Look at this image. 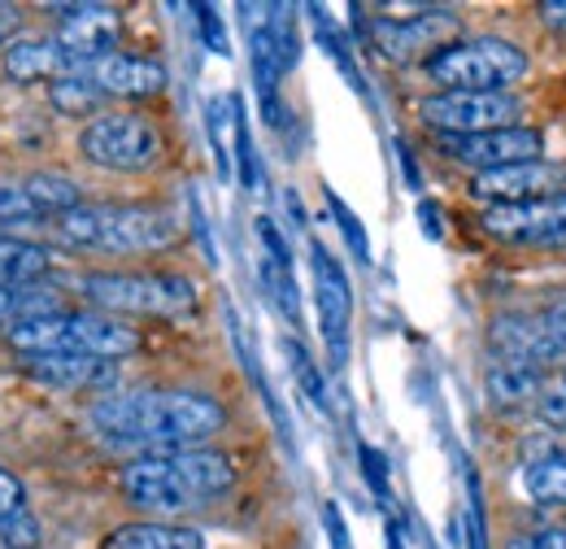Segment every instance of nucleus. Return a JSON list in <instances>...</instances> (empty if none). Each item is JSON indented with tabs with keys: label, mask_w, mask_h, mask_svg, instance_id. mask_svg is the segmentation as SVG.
<instances>
[{
	"label": "nucleus",
	"mask_w": 566,
	"mask_h": 549,
	"mask_svg": "<svg viewBox=\"0 0 566 549\" xmlns=\"http://www.w3.org/2000/svg\"><path fill=\"white\" fill-rule=\"evenodd\" d=\"M357 458H361V476L370 484V493H375V497H388V458H384L375 445H361Z\"/></svg>",
	"instance_id": "nucleus-35"
},
{
	"label": "nucleus",
	"mask_w": 566,
	"mask_h": 549,
	"mask_svg": "<svg viewBox=\"0 0 566 549\" xmlns=\"http://www.w3.org/2000/svg\"><path fill=\"white\" fill-rule=\"evenodd\" d=\"M105 549H206V537L179 524H123L105 537Z\"/></svg>",
	"instance_id": "nucleus-20"
},
{
	"label": "nucleus",
	"mask_w": 566,
	"mask_h": 549,
	"mask_svg": "<svg viewBox=\"0 0 566 549\" xmlns=\"http://www.w3.org/2000/svg\"><path fill=\"white\" fill-rule=\"evenodd\" d=\"M505 549H566V528H541V532L514 537Z\"/></svg>",
	"instance_id": "nucleus-38"
},
{
	"label": "nucleus",
	"mask_w": 566,
	"mask_h": 549,
	"mask_svg": "<svg viewBox=\"0 0 566 549\" xmlns=\"http://www.w3.org/2000/svg\"><path fill=\"white\" fill-rule=\"evenodd\" d=\"M310 271H314V301H318V328L336 366L349 358V319H354V288L345 267L327 253L323 240H310Z\"/></svg>",
	"instance_id": "nucleus-9"
},
{
	"label": "nucleus",
	"mask_w": 566,
	"mask_h": 549,
	"mask_svg": "<svg viewBox=\"0 0 566 549\" xmlns=\"http://www.w3.org/2000/svg\"><path fill=\"white\" fill-rule=\"evenodd\" d=\"M22 193L31 197V206L40 218H66L71 209L83 206V188L66 175H31L22 184Z\"/></svg>",
	"instance_id": "nucleus-24"
},
{
	"label": "nucleus",
	"mask_w": 566,
	"mask_h": 549,
	"mask_svg": "<svg viewBox=\"0 0 566 549\" xmlns=\"http://www.w3.org/2000/svg\"><path fill=\"white\" fill-rule=\"evenodd\" d=\"M83 297L105 314H144V319H170L188 314L197 305V283L175 271H101L83 274Z\"/></svg>",
	"instance_id": "nucleus-5"
},
{
	"label": "nucleus",
	"mask_w": 566,
	"mask_h": 549,
	"mask_svg": "<svg viewBox=\"0 0 566 549\" xmlns=\"http://www.w3.org/2000/svg\"><path fill=\"white\" fill-rule=\"evenodd\" d=\"M0 541L4 549H40V524L31 510H18L13 519L0 524Z\"/></svg>",
	"instance_id": "nucleus-31"
},
{
	"label": "nucleus",
	"mask_w": 566,
	"mask_h": 549,
	"mask_svg": "<svg viewBox=\"0 0 566 549\" xmlns=\"http://www.w3.org/2000/svg\"><path fill=\"white\" fill-rule=\"evenodd\" d=\"M563 389H566V371H563Z\"/></svg>",
	"instance_id": "nucleus-44"
},
{
	"label": "nucleus",
	"mask_w": 566,
	"mask_h": 549,
	"mask_svg": "<svg viewBox=\"0 0 566 549\" xmlns=\"http://www.w3.org/2000/svg\"><path fill=\"white\" fill-rule=\"evenodd\" d=\"M462 31V22L444 9H431L419 18H375L370 22V44L388 58V62H419L440 53L444 44H453Z\"/></svg>",
	"instance_id": "nucleus-11"
},
{
	"label": "nucleus",
	"mask_w": 566,
	"mask_h": 549,
	"mask_svg": "<svg viewBox=\"0 0 566 549\" xmlns=\"http://www.w3.org/2000/svg\"><path fill=\"white\" fill-rule=\"evenodd\" d=\"M53 253L44 245L18 240V236H0V288H22L35 283L40 274H49Z\"/></svg>",
	"instance_id": "nucleus-21"
},
{
	"label": "nucleus",
	"mask_w": 566,
	"mask_h": 549,
	"mask_svg": "<svg viewBox=\"0 0 566 549\" xmlns=\"http://www.w3.org/2000/svg\"><path fill=\"white\" fill-rule=\"evenodd\" d=\"M57 236L92 253H157L179 240V222L157 206L83 201L66 218H57Z\"/></svg>",
	"instance_id": "nucleus-3"
},
{
	"label": "nucleus",
	"mask_w": 566,
	"mask_h": 549,
	"mask_svg": "<svg viewBox=\"0 0 566 549\" xmlns=\"http://www.w3.org/2000/svg\"><path fill=\"white\" fill-rule=\"evenodd\" d=\"M566 193V162H523L471 179V197L484 206H523Z\"/></svg>",
	"instance_id": "nucleus-15"
},
{
	"label": "nucleus",
	"mask_w": 566,
	"mask_h": 549,
	"mask_svg": "<svg viewBox=\"0 0 566 549\" xmlns=\"http://www.w3.org/2000/svg\"><path fill=\"white\" fill-rule=\"evenodd\" d=\"M523 488L541 506H566V449H554V454L527 463Z\"/></svg>",
	"instance_id": "nucleus-26"
},
{
	"label": "nucleus",
	"mask_w": 566,
	"mask_h": 549,
	"mask_svg": "<svg viewBox=\"0 0 566 549\" xmlns=\"http://www.w3.org/2000/svg\"><path fill=\"white\" fill-rule=\"evenodd\" d=\"M444 157H453L458 166L489 175L505 166H523V162H541L545 136L536 127H501V132H480V136H449L440 139Z\"/></svg>",
	"instance_id": "nucleus-12"
},
{
	"label": "nucleus",
	"mask_w": 566,
	"mask_h": 549,
	"mask_svg": "<svg viewBox=\"0 0 566 549\" xmlns=\"http://www.w3.org/2000/svg\"><path fill=\"white\" fill-rule=\"evenodd\" d=\"M283 353H287V362H292V375H296L301 393H310V402H314L318 411H327V384H323L318 366L310 362V353L301 349V341H283Z\"/></svg>",
	"instance_id": "nucleus-28"
},
{
	"label": "nucleus",
	"mask_w": 566,
	"mask_h": 549,
	"mask_svg": "<svg viewBox=\"0 0 566 549\" xmlns=\"http://www.w3.org/2000/svg\"><path fill=\"white\" fill-rule=\"evenodd\" d=\"M71 70L53 40H13L4 49V74L13 83H53Z\"/></svg>",
	"instance_id": "nucleus-19"
},
{
	"label": "nucleus",
	"mask_w": 566,
	"mask_h": 549,
	"mask_svg": "<svg viewBox=\"0 0 566 549\" xmlns=\"http://www.w3.org/2000/svg\"><path fill=\"white\" fill-rule=\"evenodd\" d=\"M66 22L57 27L53 44L62 49V58L71 62V70H87L96 62H105L109 53H118V35H123V22L114 9L105 4H66L57 9Z\"/></svg>",
	"instance_id": "nucleus-13"
},
{
	"label": "nucleus",
	"mask_w": 566,
	"mask_h": 549,
	"mask_svg": "<svg viewBox=\"0 0 566 549\" xmlns=\"http://www.w3.org/2000/svg\"><path fill=\"white\" fill-rule=\"evenodd\" d=\"M419 218H423L427 236L436 240V236H440V222H436V209H431V206H419Z\"/></svg>",
	"instance_id": "nucleus-42"
},
{
	"label": "nucleus",
	"mask_w": 566,
	"mask_h": 549,
	"mask_svg": "<svg viewBox=\"0 0 566 549\" xmlns=\"http://www.w3.org/2000/svg\"><path fill=\"white\" fill-rule=\"evenodd\" d=\"M258 240H262V249H266V258H271V262H280V267L292 271V249L283 245L280 227H275L271 218H258Z\"/></svg>",
	"instance_id": "nucleus-37"
},
{
	"label": "nucleus",
	"mask_w": 566,
	"mask_h": 549,
	"mask_svg": "<svg viewBox=\"0 0 566 549\" xmlns=\"http://www.w3.org/2000/svg\"><path fill=\"white\" fill-rule=\"evenodd\" d=\"M480 227L505 240V245H554L566 240V193L545 201H523V206H489L480 214Z\"/></svg>",
	"instance_id": "nucleus-16"
},
{
	"label": "nucleus",
	"mask_w": 566,
	"mask_h": 549,
	"mask_svg": "<svg viewBox=\"0 0 566 549\" xmlns=\"http://www.w3.org/2000/svg\"><path fill=\"white\" fill-rule=\"evenodd\" d=\"M271 22L253 27V79H258V92H262V110H266V123H280V79L296 66V27L287 22V9H266Z\"/></svg>",
	"instance_id": "nucleus-14"
},
{
	"label": "nucleus",
	"mask_w": 566,
	"mask_h": 549,
	"mask_svg": "<svg viewBox=\"0 0 566 549\" xmlns=\"http://www.w3.org/2000/svg\"><path fill=\"white\" fill-rule=\"evenodd\" d=\"M49 101L62 110V114H71V118H96V110L105 105V96H101V87L87 79V70H66L62 79H53L49 83Z\"/></svg>",
	"instance_id": "nucleus-25"
},
{
	"label": "nucleus",
	"mask_w": 566,
	"mask_h": 549,
	"mask_svg": "<svg viewBox=\"0 0 566 549\" xmlns=\"http://www.w3.org/2000/svg\"><path fill=\"white\" fill-rule=\"evenodd\" d=\"M18 510H27V488L9 467H0V524L13 519Z\"/></svg>",
	"instance_id": "nucleus-36"
},
{
	"label": "nucleus",
	"mask_w": 566,
	"mask_h": 549,
	"mask_svg": "<svg viewBox=\"0 0 566 549\" xmlns=\"http://www.w3.org/2000/svg\"><path fill=\"white\" fill-rule=\"evenodd\" d=\"M427 74L444 92H505L527 74V53L496 35L453 40L427 58Z\"/></svg>",
	"instance_id": "nucleus-6"
},
{
	"label": "nucleus",
	"mask_w": 566,
	"mask_h": 549,
	"mask_svg": "<svg viewBox=\"0 0 566 549\" xmlns=\"http://www.w3.org/2000/svg\"><path fill=\"white\" fill-rule=\"evenodd\" d=\"M87 79L101 87V96H118V101H153L166 92V66L140 58V53H109L105 62L87 66Z\"/></svg>",
	"instance_id": "nucleus-17"
},
{
	"label": "nucleus",
	"mask_w": 566,
	"mask_h": 549,
	"mask_svg": "<svg viewBox=\"0 0 566 549\" xmlns=\"http://www.w3.org/2000/svg\"><path fill=\"white\" fill-rule=\"evenodd\" d=\"M118 484L136 510H157V515H179L192 506H206L222 497L235 484V467L227 454L192 445V449H170V454H140L132 458Z\"/></svg>",
	"instance_id": "nucleus-2"
},
{
	"label": "nucleus",
	"mask_w": 566,
	"mask_h": 549,
	"mask_svg": "<svg viewBox=\"0 0 566 549\" xmlns=\"http://www.w3.org/2000/svg\"><path fill=\"white\" fill-rule=\"evenodd\" d=\"M78 148L92 166L132 175V170H148L161 157V132L144 114L109 110V114H96L92 123H83Z\"/></svg>",
	"instance_id": "nucleus-7"
},
{
	"label": "nucleus",
	"mask_w": 566,
	"mask_h": 549,
	"mask_svg": "<svg viewBox=\"0 0 566 549\" xmlns=\"http://www.w3.org/2000/svg\"><path fill=\"white\" fill-rule=\"evenodd\" d=\"M27 375L40 380V384H53V389H109L118 380L114 362L83 358V353H40V358H27Z\"/></svg>",
	"instance_id": "nucleus-18"
},
{
	"label": "nucleus",
	"mask_w": 566,
	"mask_h": 549,
	"mask_svg": "<svg viewBox=\"0 0 566 549\" xmlns=\"http://www.w3.org/2000/svg\"><path fill=\"white\" fill-rule=\"evenodd\" d=\"M310 18H314V31H318V44H323V49L332 53V62L340 66V74H345V79H349V83H354V87H357V92H361V74H357V70H354V58H349V49H345V40L336 35V27H332V18H327L323 9H314V4H310Z\"/></svg>",
	"instance_id": "nucleus-29"
},
{
	"label": "nucleus",
	"mask_w": 566,
	"mask_h": 549,
	"mask_svg": "<svg viewBox=\"0 0 566 549\" xmlns=\"http://www.w3.org/2000/svg\"><path fill=\"white\" fill-rule=\"evenodd\" d=\"M227 414L213 397L184 393V389H136L118 397H101L87 411V427L114 449L140 454H170L192 449L222 432Z\"/></svg>",
	"instance_id": "nucleus-1"
},
{
	"label": "nucleus",
	"mask_w": 566,
	"mask_h": 549,
	"mask_svg": "<svg viewBox=\"0 0 566 549\" xmlns=\"http://www.w3.org/2000/svg\"><path fill=\"white\" fill-rule=\"evenodd\" d=\"M231 118H235V153H240V184L244 188H258V153H253V139H249V127H244V110L240 101L231 96Z\"/></svg>",
	"instance_id": "nucleus-30"
},
{
	"label": "nucleus",
	"mask_w": 566,
	"mask_h": 549,
	"mask_svg": "<svg viewBox=\"0 0 566 549\" xmlns=\"http://www.w3.org/2000/svg\"><path fill=\"white\" fill-rule=\"evenodd\" d=\"M541 18H545V27H554V31H563L566 35V0H549V4H541Z\"/></svg>",
	"instance_id": "nucleus-41"
},
{
	"label": "nucleus",
	"mask_w": 566,
	"mask_h": 549,
	"mask_svg": "<svg viewBox=\"0 0 566 549\" xmlns=\"http://www.w3.org/2000/svg\"><path fill=\"white\" fill-rule=\"evenodd\" d=\"M18 22H22V9L0 0V49H9V44H13V31H18Z\"/></svg>",
	"instance_id": "nucleus-40"
},
{
	"label": "nucleus",
	"mask_w": 566,
	"mask_h": 549,
	"mask_svg": "<svg viewBox=\"0 0 566 549\" xmlns=\"http://www.w3.org/2000/svg\"><path fill=\"white\" fill-rule=\"evenodd\" d=\"M4 341L13 344L22 358L83 353V358L118 362V358L140 349V332L127 319L105 314V310H53V314H40V319L13 328Z\"/></svg>",
	"instance_id": "nucleus-4"
},
{
	"label": "nucleus",
	"mask_w": 566,
	"mask_h": 549,
	"mask_svg": "<svg viewBox=\"0 0 566 549\" xmlns=\"http://www.w3.org/2000/svg\"><path fill=\"white\" fill-rule=\"evenodd\" d=\"M541 389H545V380H541L536 366L496 362L493 371H489V397H493L496 406H505V411H510V406H527V402H536Z\"/></svg>",
	"instance_id": "nucleus-22"
},
{
	"label": "nucleus",
	"mask_w": 566,
	"mask_h": 549,
	"mask_svg": "<svg viewBox=\"0 0 566 549\" xmlns=\"http://www.w3.org/2000/svg\"><path fill=\"white\" fill-rule=\"evenodd\" d=\"M192 13L201 18L197 27H201V40H206V49H210V53H218V58H227V53H231V44H227V27H222L218 9H213V4H192Z\"/></svg>",
	"instance_id": "nucleus-33"
},
{
	"label": "nucleus",
	"mask_w": 566,
	"mask_h": 549,
	"mask_svg": "<svg viewBox=\"0 0 566 549\" xmlns=\"http://www.w3.org/2000/svg\"><path fill=\"white\" fill-rule=\"evenodd\" d=\"M419 118L440 139L501 132L518 123V96L514 92H431L419 101Z\"/></svg>",
	"instance_id": "nucleus-8"
},
{
	"label": "nucleus",
	"mask_w": 566,
	"mask_h": 549,
	"mask_svg": "<svg viewBox=\"0 0 566 549\" xmlns=\"http://www.w3.org/2000/svg\"><path fill=\"white\" fill-rule=\"evenodd\" d=\"M323 524H327L332 549H354V546H349V528H345V519H340V506H336V501H327V510H323Z\"/></svg>",
	"instance_id": "nucleus-39"
},
{
	"label": "nucleus",
	"mask_w": 566,
	"mask_h": 549,
	"mask_svg": "<svg viewBox=\"0 0 566 549\" xmlns=\"http://www.w3.org/2000/svg\"><path fill=\"white\" fill-rule=\"evenodd\" d=\"M62 310V301L35 283H22V288H0V336H9L13 328L40 319V314H53Z\"/></svg>",
	"instance_id": "nucleus-23"
},
{
	"label": "nucleus",
	"mask_w": 566,
	"mask_h": 549,
	"mask_svg": "<svg viewBox=\"0 0 566 549\" xmlns=\"http://www.w3.org/2000/svg\"><path fill=\"white\" fill-rule=\"evenodd\" d=\"M31 218H40V214L31 206V197L22 193V184L18 188L0 184V222H31Z\"/></svg>",
	"instance_id": "nucleus-34"
},
{
	"label": "nucleus",
	"mask_w": 566,
	"mask_h": 549,
	"mask_svg": "<svg viewBox=\"0 0 566 549\" xmlns=\"http://www.w3.org/2000/svg\"><path fill=\"white\" fill-rule=\"evenodd\" d=\"M262 288L271 292V301L280 305V314L296 328L301 323V292H296V283H292V271L280 267V262H271V258H262Z\"/></svg>",
	"instance_id": "nucleus-27"
},
{
	"label": "nucleus",
	"mask_w": 566,
	"mask_h": 549,
	"mask_svg": "<svg viewBox=\"0 0 566 549\" xmlns=\"http://www.w3.org/2000/svg\"><path fill=\"white\" fill-rule=\"evenodd\" d=\"M549 314H554V319H558V323L566 328V297L558 301V305H549Z\"/></svg>",
	"instance_id": "nucleus-43"
},
{
	"label": "nucleus",
	"mask_w": 566,
	"mask_h": 549,
	"mask_svg": "<svg viewBox=\"0 0 566 549\" xmlns=\"http://www.w3.org/2000/svg\"><path fill=\"white\" fill-rule=\"evenodd\" d=\"M489 341L501 362H514V366H545L554 358L566 353V328L549 314H501L493 328H489Z\"/></svg>",
	"instance_id": "nucleus-10"
},
{
	"label": "nucleus",
	"mask_w": 566,
	"mask_h": 549,
	"mask_svg": "<svg viewBox=\"0 0 566 549\" xmlns=\"http://www.w3.org/2000/svg\"><path fill=\"white\" fill-rule=\"evenodd\" d=\"M327 206H332V214H336V222H340V231H345V240H349V249H354L361 262H370V240H366V227L357 222V214L336 193H327Z\"/></svg>",
	"instance_id": "nucleus-32"
}]
</instances>
